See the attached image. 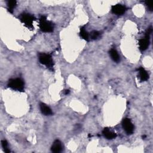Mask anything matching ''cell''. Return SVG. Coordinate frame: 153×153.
I'll list each match as a JSON object with an SVG mask.
<instances>
[{
  "mask_svg": "<svg viewBox=\"0 0 153 153\" xmlns=\"http://www.w3.org/2000/svg\"><path fill=\"white\" fill-rule=\"evenodd\" d=\"M89 35H90V38L92 40H96L97 38L100 37V33L99 31H93L89 34Z\"/></svg>",
  "mask_w": 153,
  "mask_h": 153,
  "instance_id": "cell-15",
  "label": "cell"
},
{
  "mask_svg": "<svg viewBox=\"0 0 153 153\" xmlns=\"http://www.w3.org/2000/svg\"><path fill=\"white\" fill-rule=\"evenodd\" d=\"M40 108L41 113L45 116H50L52 114V111L51 108L44 103L40 104Z\"/></svg>",
  "mask_w": 153,
  "mask_h": 153,
  "instance_id": "cell-9",
  "label": "cell"
},
{
  "mask_svg": "<svg viewBox=\"0 0 153 153\" xmlns=\"http://www.w3.org/2000/svg\"><path fill=\"white\" fill-rule=\"evenodd\" d=\"M19 19L26 27L31 29L33 28V22L35 20L33 16L28 13H23L20 16Z\"/></svg>",
  "mask_w": 153,
  "mask_h": 153,
  "instance_id": "cell-4",
  "label": "cell"
},
{
  "mask_svg": "<svg viewBox=\"0 0 153 153\" xmlns=\"http://www.w3.org/2000/svg\"><path fill=\"white\" fill-rule=\"evenodd\" d=\"M138 72H139V77L140 80L141 81H146L149 78V75H148L146 71L142 67L138 68Z\"/></svg>",
  "mask_w": 153,
  "mask_h": 153,
  "instance_id": "cell-10",
  "label": "cell"
},
{
  "mask_svg": "<svg viewBox=\"0 0 153 153\" xmlns=\"http://www.w3.org/2000/svg\"><path fill=\"white\" fill-rule=\"evenodd\" d=\"M126 8L125 6L122 4H116L113 6L111 7L112 12L117 15H122L125 13Z\"/></svg>",
  "mask_w": 153,
  "mask_h": 153,
  "instance_id": "cell-6",
  "label": "cell"
},
{
  "mask_svg": "<svg viewBox=\"0 0 153 153\" xmlns=\"http://www.w3.org/2000/svg\"><path fill=\"white\" fill-rule=\"evenodd\" d=\"M38 58L39 61L41 64L45 65L50 70H53L54 63L52 56L46 53H40L39 54Z\"/></svg>",
  "mask_w": 153,
  "mask_h": 153,
  "instance_id": "cell-2",
  "label": "cell"
},
{
  "mask_svg": "<svg viewBox=\"0 0 153 153\" xmlns=\"http://www.w3.org/2000/svg\"><path fill=\"white\" fill-rule=\"evenodd\" d=\"M17 2L16 1H14V0H11V1H7V6H8V10L12 13L13 12V10L16 6Z\"/></svg>",
  "mask_w": 153,
  "mask_h": 153,
  "instance_id": "cell-14",
  "label": "cell"
},
{
  "mask_svg": "<svg viewBox=\"0 0 153 153\" xmlns=\"http://www.w3.org/2000/svg\"><path fill=\"white\" fill-rule=\"evenodd\" d=\"M8 87L17 91L22 92L24 89V82L20 78H13L9 80Z\"/></svg>",
  "mask_w": 153,
  "mask_h": 153,
  "instance_id": "cell-3",
  "label": "cell"
},
{
  "mask_svg": "<svg viewBox=\"0 0 153 153\" xmlns=\"http://www.w3.org/2000/svg\"><path fill=\"white\" fill-rule=\"evenodd\" d=\"M110 55L111 58V59L116 62H119L120 61V56L117 52V50L114 48L111 49L110 51Z\"/></svg>",
  "mask_w": 153,
  "mask_h": 153,
  "instance_id": "cell-12",
  "label": "cell"
},
{
  "mask_svg": "<svg viewBox=\"0 0 153 153\" xmlns=\"http://www.w3.org/2000/svg\"><path fill=\"white\" fill-rule=\"evenodd\" d=\"M149 38H143L139 40V49L141 51L143 52L147 49V48L149 46Z\"/></svg>",
  "mask_w": 153,
  "mask_h": 153,
  "instance_id": "cell-8",
  "label": "cell"
},
{
  "mask_svg": "<svg viewBox=\"0 0 153 153\" xmlns=\"http://www.w3.org/2000/svg\"><path fill=\"white\" fill-rule=\"evenodd\" d=\"M122 126L127 134H132L134 130V126L131 120L129 119H124L122 122Z\"/></svg>",
  "mask_w": 153,
  "mask_h": 153,
  "instance_id": "cell-5",
  "label": "cell"
},
{
  "mask_svg": "<svg viewBox=\"0 0 153 153\" xmlns=\"http://www.w3.org/2000/svg\"><path fill=\"white\" fill-rule=\"evenodd\" d=\"M80 37L84 39V40L89 41L90 40V35L86 31L84 26H83L80 28Z\"/></svg>",
  "mask_w": 153,
  "mask_h": 153,
  "instance_id": "cell-13",
  "label": "cell"
},
{
  "mask_svg": "<svg viewBox=\"0 0 153 153\" xmlns=\"http://www.w3.org/2000/svg\"><path fill=\"white\" fill-rule=\"evenodd\" d=\"M69 93H70V90H65V94H68Z\"/></svg>",
  "mask_w": 153,
  "mask_h": 153,
  "instance_id": "cell-19",
  "label": "cell"
},
{
  "mask_svg": "<svg viewBox=\"0 0 153 153\" xmlns=\"http://www.w3.org/2000/svg\"><path fill=\"white\" fill-rule=\"evenodd\" d=\"M145 4L146 5V6L148 7V9L149 11H152V5L151 3H149L148 1H145Z\"/></svg>",
  "mask_w": 153,
  "mask_h": 153,
  "instance_id": "cell-18",
  "label": "cell"
},
{
  "mask_svg": "<svg viewBox=\"0 0 153 153\" xmlns=\"http://www.w3.org/2000/svg\"><path fill=\"white\" fill-rule=\"evenodd\" d=\"M102 134L108 139H114L117 137V135L115 133L110 130L108 128H105L102 131Z\"/></svg>",
  "mask_w": 153,
  "mask_h": 153,
  "instance_id": "cell-11",
  "label": "cell"
},
{
  "mask_svg": "<svg viewBox=\"0 0 153 153\" xmlns=\"http://www.w3.org/2000/svg\"><path fill=\"white\" fill-rule=\"evenodd\" d=\"M1 145H2V146L3 148V149L4 151L8 153V152H10V149H9V146H8V143H7V141L6 140H3L1 141Z\"/></svg>",
  "mask_w": 153,
  "mask_h": 153,
  "instance_id": "cell-16",
  "label": "cell"
},
{
  "mask_svg": "<svg viewBox=\"0 0 153 153\" xmlns=\"http://www.w3.org/2000/svg\"><path fill=\"white\" fill-rule=\"evenodd\" d=\"M39 26L41 31L44 32H53L54 26L53 24L47 20V18L44 16H41L40 19Z\"/></svg>",
  "mask_w": 153,
  "mask_h": 153,
  "instance_id": "cell-1",
  "label": "cell"
},
{
  "mask_svg": "<svg viewBox=\"0 0 153 153\" xmlns=\"http://www.w3.org/2000/svg\"><path fill=\"white\" fill-rule=\"evenodd\" d=\"M152 27H149L148 28V29L146 30V33H145V37L146 38H149V37H150V35L152 33Z\"/></svg>",
  "mask_w": 153,
  "mask_h": 153,
  "instance_id": "cell-17",
  "label": "cell"
},
{
  "mask_svg": "<svg viewBox=\"0 0 153 153\" xmlns=\"http://www.w3.org/2000/svg\"><path fill=\"white\" fill-rule=\"evenodd\" d=\"M62 148H63V146H62V142L59 140H56L53 142L52 146V148H51V150H52V151L53 152L58 153L62 151Z\"/></svg>",
  "mask_w": 153,
  "mask_h": 153,
  "instance_id": "cell-7",
  "label": "cell"
}]
</instances>
